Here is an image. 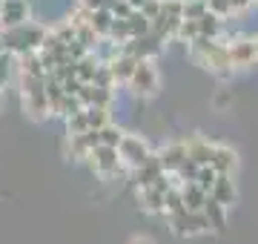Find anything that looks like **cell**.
I'll list each match as a JSON object with an SVG mask.
<instances>
[{
    "instance_id": "12",
    "label": "cell",
    "mask_w": 258,
    "mask_h": 244,
    "mask_svg": "<svg viewBox=\"0 0 258 244\" xmlns=\"http://www.w3.org/2000/svg\"><path fill=\"white\" fill-rule=\"evenodd\" d=\"M83 115H86L89 130H101L103 124H109V109L106 106H83Z\"/></svg>"
},
{
    "instance_id": "3",
    "label": "cell",
    "mask_w": 258,
    "mask_h": 244,
    "mask_svg": "<svg viewBox=\"0 0 258 244\" xmlns=\"http://www.w3.org/2000/svg\"><path fill=\"white\" fill-rule=\"evenodd\" d=\"M86 158H89V164H92L95 172L103 175V178H109V175H115V172L120 169L118 150H115V147H106V144H95Z\"/></svg>"
},
{
    "instance_id": "14",
    "label": "cell",
    "mask_w": 258,
    "mask_h": 244,
    "mask_svg": "<svg viewBox=\"0 0 258 244\" xmlns=\"http://www.w3.org/2000/svg\"><path fill=\"white\" fill-rule=\"evenodd\" d=\"M207 12H212L215 18H230L232 6H230V0H207Z\"/></svg>"
},
{
    "instance_id": "7",
    "label": "cell",
    "mask_w": 258,
    "mask_h": 244,
    "mask_svg": "<svg viewBox=\"0 0 258 244\" xmlns=\"http://www.w3.org/2000/svg\"><path fill=\"white\" fill-rule=\"evenodd\" d=\"M201 213H204V218H207V227H212V230H224V227H227V207L218 204L215 198L207 196Z\"/></svg>"
},
{
    "instance_id": "15",
    "label": "cell",
    "mask_w": 258,
    "mask_h": 244,
    "mask_svg": "<svg viewBox=\"0 0 258 244\" xmlns=\"http://www.w3.org/2000/svg\"><path fill=\"white\" fill-rule=\"evenodd\" d=\"M129 244H155L149 235H135V238H129Z\"/></svg>"
},
{
    "instance_id": "16",
    "label": "cell",
    "mask_w": 258,
    "mask_h": 244,
    "mask_svg": "<svg viewBox=\"0 0 258 244\" xmlns=\"http://www.w3.org/2000/svg\"><path fill=\"white\" fill-rule=\"evenodd\" d=\"M255 52H258V40H255Z\"/></svg>"
},
{
    "instance_id": "5",
    "label": "cell",
    "mask_w": 258,
    "mask_h": 244,
    "mask_svg": "<svg viewBox=\"0 0 258 244\" xmlns=\"http://www.w3.org/2000/svg\"><path fill=\"white\" fill-rule=\"evenodd\" d=\"M227 60L230 66H238V69H247L258 60V52H255V40H235L227 46Z\"/></svg>"
},
{
    "instance_id": "10",
    "label": "cell",
    "mask_w": 258,
    "mask_h": 244,
    "mask_svg": "<svg viewBox=\"0 0 258 244\" xmlns=\"http://www.w3.org/2000/svg\"><path fill=\"white\" fill-rule=\"evenodd\" d=\"M207 190H201L195 181H186V184H181V198H184V210H192V213H198L204 207V201H207Z\"/></svg>"
},
{
    "instance_id": "9",
    "label": "cell",
    "mask_w": 258,
    "mask_h": 244,
    "mask_svg": "<svg viewBox=\"0 0 258 244\" xmlns=\"http://www.w3.org/2000/svg\"><path fill=\"white\" fill-rule=\"evenodd\" d=\"M210 198H215L218 204L230 207L235 201V184H232V175H218L215 184L210 187Z\"/></svg>"
},
{
    "instance_id": "8",
    "label": "cell",
    "mask_w": 258,
    "mask_h": 244,
    "mask_svg": "<svg viewBox=\"0 0 258 244\" xmlns=\"http://www.w3.org/2000/svg\"><path fill=\"white\" fill-rule=\"evenodd\" d=\"M184 161H186V144H169V147L161 152L158 164H161V169H164V172H175Z\"/></svg>"
},
{
    "instance_id": "6",
    "label": "cell",
    "mask_w": 258,
    "mask_h": 244,
    "mask_svg": "<svg viewBox=\"0 0 258 244\" xmlns=\"http://www.w3.org/2000/svg\"><path fill=\"white\" fill-rule=\"evenodd\" d=\"M210 167L215 169L218 175H232V172L238 169V155H235L230 147H212Z\"/></svg>"
},
{
    "instance_id": "11",
    "label": "cell",
    "mask_w": 258,
    "mask_h": 244,
    "mask_svg": "<svg viewBox=\"0 0 258 244\" xmlns=\"http://www.w3.org/2000/svg\"><path fill=\"white\" fill-rule=\"evenodd\" d=\"M210 155H212V144H207L204 138H192V141L186 144V158L192 161V164H210Z\"/></svg>"
},
{
    "instance_id": "2",
    "label": "cell",
    "mask_w": 258,
    "mask_h": 244,
    "mask_svg": "<svg viewBox=\"0 0 258 244\" xmlns=\"http://www.w3.org/2000/svg\"><path fill=\"white\" fill-rule=\"evenodd\" d=\"M129 84H132V89L141 92V95H155L158 92V84H161L155 64H152L149 57H138V64H135L132 75H129Z\"/></svg>"
},
{
    "instance_id": "4",
    "label": "cell",
    "mask_w": 258,
    "mask_h": 244,
    "mask_svg": "<svg viewBox=\"0 0 258 244\" xmlns=\"http://www.w3.org/2000/svg\"><path fill=\"white\" fill-rule=\"evenodd\" d=\"M29 20V3L26 0H0V26L12 29Z\"/></svg>"
},
{
    "instance_id": "1",
    "label": "cell",
    "mask_w": 258,
    "mask_h": 244,
    "mask_svg": "<svg viewBox=\"0 0 258 244\" xmlns=\"http://www.w3.org/2000/svg\"><path fill=\"white\" fill-rule=\"evenodd\" d=\"M115 150H118L120 164H126V167H132V169H138L141 164H147V161L152 158V152H149L147 144L141 141L138 135H126V132H123V138H120V144Z\"/></svg>"
},
{
    "instance_id": "13",
    "label": "cell",
    "mask_w": 258,
    "mask_h": 244,
    "mask_svg": "<svg viewBox=\"0 0 258 244\" xmlns=\"http://www.w3.org/2000/svg\"><path fill=\"white\" fill-rule=\"evenodd\" d=\"M120 138H123V130L112 127V124H103L98 130V144H106V147H118Z\"/></svg>"
}]
</instances>
